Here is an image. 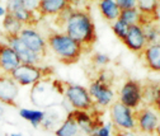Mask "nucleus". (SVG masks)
<instances>
[{
    "instance_id": "obj_1",
    "label": "nucleus",
    "mask_w": 160,
    "mask_h": 136,
    "mask_svg": "<svg viewBox=\"0 0 160 136\" xmlns=\"http://www.w3.org/2000/svg\"><path fill=\"white\" fill-rule=\"evenodd\" d=\"M56 18L61 31L82 45L85 51L93 47L97 41V31L89 12L70 7Z\"/></svg>"
},
{
    "instance_id": "obj_2",
    "label": "nucleus",
    "mask_w": 160,
    "mask_h": 136,
    "mask_svg": "<svg viewBox=\"0 0 160 136\" xmlns=\"http://www.w3.org/2000/svg\"><path fill=\"white\" fill-rule=\"evenodd\" d=\"M47 48L56 59L66 65L76 64L85 52V48L62 31L51 32L46 37Z\"/></svg>"
},
{
    "instance_id": "obj_3",
    "label": "nucleus",
    "mask_w": 160,
    "mask_h": 136,
    "mask_svg": "<svg viewBox=\"0 0 160 136\" xmlns=\"http://www.w3.org/2000/svg\"><path fill=\"white\" fill-rule=\"evenodd\" d=\"M58 95H64V83H60L58 80L51 82L48 78H45L32 85L31 101L38 107L50 108L52 106H57L60 103L57 101Z\"/></svg>"
},
{
    "instance_id": "obj_4",
    "label": "nucleus",
    "mask_w": 160,
    "mask_h": 136,
    "mask_svg": "<svg viewBox=\"0 0 160 136\" xmlns=\"http://www.w3.org/2000/svg\"><path fill=\"white\" fill-rule=\"evenodd\" d=\"M51 73L52 70L50 68H43L41 65L21 64L9 75L19 87H29V85H34L39 80L45 79V78H48Z\"/></svg>"
},
{
    "instance_id": "obj_5",
    "label": "nucleus",
    "mask_w": 160,
    "mask_h": 136,
    "mask_svg": "<svg viewBox=\"0 0 160 136\" xmlns=\"http://www.w3.org/2000/svg\"><path fill=\"white\" fill-rule=\"evenodd\" d=\"M64 99L69 103L72 109L90 112L95 108V104L88 92V88L79 84L64 83Z\"/></svg>"
},
{
    "instance_id": "obj_6",
    "label": "nucleus",
    "mask_w": 160,
    "mask_h": 136,
    "mask_svg": "<svg viewBox=\"0 0 160 136\" xmlns=\"http://www.w3.org/2000/svg\"><path fill=\"white\" fill-rule=\"evenodd\" d=\"M109 117L118 131H136L135 111L126 107L119 101H114L109 106Z\"/></svg>"
},
{
    "instance_id": "obj_7",
    "label": "nucleus",
    "mask_w": 160,
    "mask_h": 136,
    "mask_svg": "<svg viewBox=\"0 0 160 136\" xmlns=\"http://www.w3.org/2000/svg\"><path fill=\"white\" fill-rule=\"evenodd\" d=\"M118 101L136 111L142 106V84L135 79H127L118 92Z\"/></svg>"
},
{
    "instance_id": "obj_8",
    "label": "nucleus",
    "mask_w": 160,
    "mask_h": 136,
    "mask_svg": "<svg viewBox=\"0 0 160 136\" xmlns=\"http://www.w3.org/2000/svg\"><path fill=\"white\" fill-rule=\"evenodd\" d=\"M135 118H136V131L145 135H154L156 126L160 121V116L154 109V107L144 106L135 111Z\"/></svg>"
},
{
    "instance_id": "obj_9",
    "label": "nucleus",
    "mask_w": 160,
    "mask_h": 136,
    "mask_svg": "<svg viewBox=\"0 0 160 136\" xmlns=\"http://www.w3.org/2000/svg\"><path fill=\"white\" fill-rule=\"evenodd\" d=\"M5 42L17 52L21 64H28V65H41L43 61V57L32 51L22 40L18 34L17 36H3Z\"/></svg>"
},
{
    "instance_id": "obj_10",
    "label": "nucleus",
    "mask_w": 160,
    "mask_h": 136,
    "mask_svg": "<svg viewBox=\"0 0 160 136\" xmlns=\"http://www.w3.org/2000/svg\"><path fill=\"white\" fill-rule=\"evenodd\" d=\"M88 92L92 97L95 107L109 108V106L114 102V98H116V93L112 89V85L102 83L97 79L90 82L88 87Z\"/></svg>"
},
{
    "instance_id": "obj_11",
    "label": "nucleus",
    "mask_w": 160,
    "mask_h": 136,
    "mask_svg": "<svg viewBox=\"0 0 160 136\" xmlns=\"http://www.w3.org/2000/svg\"><path fill=\"white\" fill-rule=\"evenodd\" d=\"M21 37V40L36 53L39 56H42L45 59V56L47 55V42L46 38L39 33L34 27H23V29L19 32L18 34Z\"/></svg>"
},
{
    "instance_id": "obj_12",
    "label": "nucleus",
    "mask_w": 160,
    "mask_h": 136,
    "mask_svg": "<svg viewBox=\"0 0 160 136\" xmlns=\"http://www.w3.org/2000/svg\"><path fill=\"white\" fill-rule=\"evenodd\" d=\"M122 43L133 53L141 56L142 51L148 46L146 38L144 34V29L140 24H133L128 27V31L122 40Z\"/></svg>"
},
{
    "instance_id": "obj_13",
    "label": "nucleus",
    "mask_w": 160,
    "mask_h": 136,
    "mask_svg": "<svg viewBox=\"0 0 160 136\" xmlns=\"http://www.w3.org/2000/svg\"><path fill=\"white\" fill-rule=\"evenodd\" d=\"M18 95L19 85L13 80V78L7 74H0V103L15 107Z\"/></svg>"
},
{
    "instance_id": "obj_14",
    "label": "nucleus",
    "mask_w": 160,
    "mask_h": 136,
    "mask_svg": "<svg viewBox=\"0 0 160 136\" xmlns=\"http://www.w3.org/2000/svg\"><path fill=\"white\" fill-rule=\"evenodd\" d=\"M21 65L17 52L4 41H0V74L9 75Z\"/></svg>"
},
{
    "instance_id": "obj_15",
    "label": "nucleus",
    "mask_w": 160,
    "mask_h": 136,
    "mask_svg": "<svg viewBox=\"0 0 160 136\" xmlns=\"http://www.w3.org/2000/svg\"><path fill=\"white\" fill-rule=\"evenodd\" d=\"M71 114L72 117L79 127V131L84 132L87 136L93 133L99 126H101L103 122H101L99 120L94 118L93 114L88 111H78V109H74L71 111Z\"/></svg>"
},
{
    "instance_id": "obj_16",
    "label": "nucleus",
    "mask_w": 160,
    "mask_h": 136,
    "mask_svg": "<svg viewBox=\"0 0 160 136\" xmlns=\"http://www.w3.org/2000/svg\"><path fill=\"white\" fill-rule=\"evenodd\" d=\"M70 7H72V0H41L38 7V15L57 17Z\"/></svg>"
},
{
    "instance_id": "obj_17",
    "label": "nucleus",
    "mask_w": 160,
    "mask_h": 136,
    "mask_svg": "<svg viewBox=\"0 0 160 136\" xmlns=\"http://www.w3.org/2000/svg\"><path fill=\"white\" fill-rule=\"evenodd\" d=\"M141 59L148 70L160 73V43L148 45L141 53Z\"/></svg>"
},
{
    "instance_id": "obj_18",
    "label": "nucleus",
    "mask_w": 160,
    "mask_h": 136,
    "mask_svg": "<svg viewBox=\"0 0 160 136\" xmlns=\"http://www.w3.org/2000/svg\"><path fill=\"white\" fill-rule=\"evenodd\" d=\"M98 9L101 15L109 23L118 19L119 13H121V9L117 5L116 0H98Z\"/></svg>"
},
{
    "instance_id": "obj_19",
    "label": "nucleus",
    "mask_w": 160,
    "mask_h": 136,
    "mask_svg": "<svg viewBox=\"0 0 160 136\" xmlns=\"http://www.w3.org/2000/svg\"><path fill=\"white\" fill-rule=\"evenodd\" d=\"M66 116H61L60 112L56 109V106L50 107V109L45 111V118L41 123V126L47 131H55L61 122L65 120Z\"/></svg>"
},
{
    "instance_id": "obj_20",
    "label": "nucleus",
    "mask_w": 160,
    "mask_h": 136,
    "mask_svg": "<svg viewBox=\"0 0 160 136\" xmlns=\"http://www.w3.org/2000/svg\"><path fill=\"white\" fill-rule=\"evenodd\" d=\"M136 8L146 19L156 21L158 12L160 8V0H137Z\"/></svg>"
},
{
    "instance_id": "obj_21",
    "label": "nucleus",
    "mask_w": 160,
    "mask_h": 136,
    "mask_svg": "<svg viewBox=\"0 0 160 136\" xmlns=\"http://www.w3.org/2000/svg\"><path fill=\"white\" fill-rule=\"evenodd\" d=\"M79 133V127L72 117L71 112H69L66 114L65 120L61 122L56 130H55V135L56 136H76Z\"/></svg>"
},
{
    "instance_id": "obj_22",
    "label": "nucleus",
    "mask_w": 160,
    "mask_h": 136,
    "mask_svg": "<svg viewBox=\"0 0 160 136\" xmlns=\"http://www.w3.org/2000/svg\"><path fill=\"white\" fill-rule=\"evenodd\" d=\"M148 45L160 43V24L156 21H148L141 24Z\"/></svg>"
},
{
    "instance_id": "obj_23",
    "label": "nucleus",
    "mask_w": 160,
    "mask_h": 136,
    "mask_svg": "<svg viewBox=\"0 0 160 136\" xmlns=\"http://www.w3.org/2000/svg\"><path fill=\"white\" fill-rule=\"evenodd\" d=\"M119 19L123 21L127 26H133V24H140L145 23L146 21H150V19H146L137 8H131V9H125L121 10L119 13Z\"/></svg>"
},
{
    "instance_id": "obj_24",
    "label": "nucleus",
    "mask_w": 160,
    "mask_h": 136,
    "mask_svg": "<svg viewBox=\"0 0 160 136\" xmlns=\"http://www.w3.org/2000/svg\"><path fill=\"white\" fill-rule=\"evenodd\" d=\"M19 116L28 121L34 128L39 127L45 118V111L42 109H32V108H21L19 109Z\"/></svg>"
},
{
    "instance_id": "obj_25",
    "label": "nucleus",
    "mask_w": 160,
    "mask_h": 136,
    "mask_svg": "<svg viewBox=\"0 0 160 136\" xmlns=\"http://www.w3.org/2000/svg\"><path fill=\"white\" fill-rule=\"evenodd\" d=\"M2 27H3V31H4L3 34H5V36H17L23 29L24 26L19 22L14 15L7 13L3 18V21H2Z\"/></svg>"
},
{
    "instance_id": "obj_26",
    "label": "nucleus",
    "mask_w": 160,
    "mask_h": 136,
    "mask_svg": "<svg viewBox=\"0 0 160 136\" xmlns=\"http://www.w3.org/2000/svg\"><path fill=\"white\" fill-rule=\"evenodd\" d=\"M159 85L160 84H156V83H152V82L142 84V104L144 106L152 107L158 89H159Z\"/></svg>"
},
{
    "instance_id": "obj_27",
    "label": "nucleus",
    "mask_w": 160,
    "mask_h": 136,
    "mask_svg": "<svg viewBox=\"0 0 160 136\" xmlns=\"http://www.w3.org/2000/svg\"><path fill=\"white\" fill-rule=\"evenodd\" d=\"M112 24V31H113V33H114V36L118 38L119 41H122L123 38H125V36H126V33H127V31H128V27L130 26H127L123 21H121V19H116L114 22H112L111 23Z\"/></svg>"
},
{
    "instance_id": "obj_28",
    "label": "nucleus",
    "mask_w": 160,
    "mask_h": 136,
    "mask_svg": "<svg viewBox=\"0 0 160 136\" xmlns=\"http://www.w3.org/2000/svg\"><path fill=\"white\" fill-rule=\"evenodd\" d=\"M117 131L118 130L114 127V125L111 121H107V122H103L94 132L98 136H116Z\"/></svg>"
},
{
    "instance_id": "obj_29",
    "label": "nucleus",
    "mask_w": 160,
    "mask_h": 136,
    "mask_svg": "<svg viewBox=\"0 0 160 136\" xmlns=\"http://www.w3.org/2000/svg\"><path fill=\"white\" fill-rule=\"evenodd\" d=\"M92 63L97 68L104 69L111 63V57L104 52H94L93 56H92Z\"/></svg>"
},
{
    "instance_id": "obj_30",
    "label": "nucleus",
    "mask_w": 160,
    "mask_h": 136,
    "mask_svg": "<svg viewBox=\"0 0 160 136\" xmlns=\"http://www.w3.org/2000/svg\"><path fill=\"white\" fill-rule=\"evenodd\" d=\"M99 82H102V83H106V84H109L112 85V82L114 79V75L111 70H107V69H102V70H99L97 78H95Z\"/></svg>"
},
{
    "instance_id": "obj_31",
    "label": "nucleus",
    "mask_w": 160,
    "mask_h": 136,
    "mask_svg": "<svg viewBox=\"0 0 160 136\" xmlns=\"http://www.w3.org/2000/svg\"><path fill=\"white\" fill-rule=\"evenodd\" d=\"M4 7L7 9V13L13 14V13L18 12L19 9L24 8V3H23V0H7Z\"/></svg>"
},
{
    "instance_id": "obj_32",
    "label": "nucleus",
    "mask_w": 160,
    "mask_h": 136,
    "mask_svg": "<svg viewBox=\"0 0 160 136\" xmlns=\"http://www.w3.org/2000/svg\"><path fill=\"white\" fill-rule=\"evenodd\" d=\"M116 3H117V5L119 7L121 10L131 9V8L137 7V0H116Z\"/></svg>"
},
{
    "instance_id": "obj_33",
    "label": "nucleus",
    "mask_w": 160,
    "mask_h": 136,
    "mask_svg": "<svg viewBox=\"0 0 160 136\" xmlns=\"http://www.w3.org/2000/svg\"><path fill=\"white\" fill-rule=\"evenodd\" d=\"M39 2H41V0H23L24 8L28 9L29 12H33V13H38Z\"/></svg>"
},
{
    "instance_id": "obj_34",
    "label": "nucleus",
    "mask_w": 160,
    "mask_h": 136,
    "mask_svg": "<svg viewBox=\"0 0 160 136\" xmlns=\"http://www.w3.org/2000/svg\"><path fill=\"white\" fill-rule=\"evenodd\" d=\"M154 109L159 113L160 116V85H159V89H158V93H156V97H155V101H154V104H152Z\"/></svg>"
},
{
    "instance_id": "obj_35",
    "label": "nucleus",
    "mask_w": 160,
    "mask_h": 136,
    "mask_svg": "<svg viewBox=\"0 0 160 136\" xmlns=\"http://www.w3.org/2000/svg\"><path fill=\"white\" fill-rule=\"evenodd\" d=\"M116 136H138L136 131H117Z\"/></svg>"
},
{
    "instance_id": "obj_36",
    "label": "nucleus",
    "mask_w": 160,
    "mask_h": 136,
    "mask_svg": "<svg viewBox=\"0 0 160 136\" xmlns=\"http://www.w3.org/2000/svg\"><path fill=\"white\" fill-rule=\"evenodd\" d=\"M5 14H7V9H5V7L0 5V19H3Z\"/></svg>"
},
{
    "instance_id": "obj_37",
    "label": "nucleus",
    "mask_w": 160,
    "mask_h": 136,
    "mask_svg": "<svg viewBox=\"0 0 160 136\" xmlns=\"http://www.w3.org/2000/svg\"><path fill=\"white\" fill-rule=\"evenodd\" d=\"M155 135H156V136H160V121H159V123H158V126H156V130H155Z\"/></svg>"
},
{
    "instance_id": "obj_38",
    "label": "nucleus",
    "mask_w": 160,
    "mask_h": 136,
    "mask_svg": "<svg viewBox=\"0 0 160 136\" xmlns=\"http://www.w3.org/2000/svg\"><path fill=\"white\" fill-rule=\"evenodd\" d=\"M9 136H24V135L21 132H12V133H9Z\"/></svg>"
},
{
    "instance_id": "obj_39",
    "label": "nucleus",
    "mask_w": 160,
    "mask_h": 136,
    "mask_svg": "<svg viewBox=\"0 0 160 136\" xmlns=\"http://www.w3.org/2000/svg\"><path fill=\"white\" fill-rule=\"evenodd\" d=\"M0 114H2V116L4 114V108H3V104L2 103H0Z\"/></svg>"
},
{
    "instance_id": "obj_40",
    "label": "nucleus",
    "mask_w": 160,
    "mask_h": 136,
    "mask_svg": "<svg viewBox=\"0 0 160 136\" xmlns=\"http://www.w3.org/2000/svg\"><path fill=\"white\" fill-rule=\"evenodd\" d=\"M4 34H3V31H2V28H0V38H2Z\"/></svg>"
},
{
    "instance_id": "obj_41",
    "label": "nucleus",
    "mask_w": 160,
    "mask_h": 136,
    "mask_svg": "<svg viewBox=\"0 0 160 136\" xmlns=\"http://www.w3.org/2000/svg\"><path fill=\"white\" fill-rule=\"evenodd\" d=\"M88 136H98L95 132H93V133H90V135H88Z\"/></svg>"
},
{
    "instance_id": "obj_42",
    "label": "nucleus",
    "mask_w": 160,
    "mask_h": 136,
    "mask_svg": "<svg viewBox=\"0 0 160 136\" xmlns=\"http://www.w3.org/2000/svg\"><path fill=\"white\" fill-rule=\"evenodd\" d=\"M0 118H2V114H0Z\"/></svg>"
},
{
    "instance_id": "obj_43",
    "label": "nucleus",
    "mask_w": 160,
    "mask_h": 136,
    "mask_svg": "<svg viewBox=\"0 0 160 136\" xmlns=\"http://www.w3.org/2000/svg\"><path fill=\"white\" fill-rule=\"evenodd\" d=\"M0 136H2V135H0Z\"/></svg>"
}]
</instances>
